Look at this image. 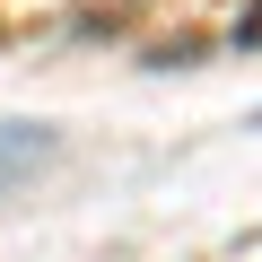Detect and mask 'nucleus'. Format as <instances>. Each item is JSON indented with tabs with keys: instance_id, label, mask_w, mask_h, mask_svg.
Here are the masks:
<instances>
[{
	"instance_id": "1",
	"label": "nucleus",
	"mask_w": 262,
	"mask_h": 262,
	"mask_svg": "<svg viewBox=\"0 0 262 262\" xmlns=\"http://www.w3.org/2000/svg\"><path fill=\"white\" fill-rule=\"evenodd\" d=\"M236 35H245V44H262V9H253V18H245V27H236Z\"/></svg>"
}]
</instances>
